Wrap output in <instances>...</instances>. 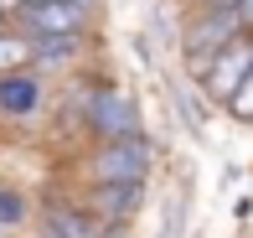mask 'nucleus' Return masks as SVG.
Masks as SVG:
<instances>
[{"label": "nucleus", "instance_id": "obj_1", "mask_svg": "<svg viewBox=\"0 0 253 238\" xmlns=\"http://www.w3.org/2000/svg\"><path fill=\"white\" fill-rule=\"evenodd\" d=\"M233 37H243V21H238V10L227 5H197V16L186 21V37H181V52H186V73L207 78V67H212V57L227 47Z\"/></svg>", "mask_w": 253, "mask_h": 238}, {"label": "nucleus", "instance_id": "obj_2", "mask_svg": "<svg viewBox=\"0 0 253 238\" xmlns=\"http://www.w3.org/2000/svg\"><path fill=\"white\" fill-rule=\"evenodd\" d=\"M83 130L98 135V145H103V140H134V135H145V124H140V104H134L124 88H114V83L88 88Z\"/></svg>", "mask_w": 253, "mask_h": 238}, {"label": "nucleus", "instance_id": "obj_3", "mask_svg": "<svg viewBox=\"0 0 253 238\" xmlns=\"http://www.w3.org/2000/svg\"><path fill=\"white\" fill-rule=\"evenodd\" d=\"M155 166V150L145 135H134V140H103L93 150V161H88V176L93 181H145Z\"/></svg>", "mask_w": 253, "mask_h": 238}, {"label": "nucleus", "instance_id": "obj_4", "mask_svg": "<svg viewBox=\"0 0 253 238\" xmlns=\"http://www.w3.org/2000/svg\"><path fill=\"white\" fill-rule=\"evenodd\" d=\"M88 16L93 10L73 5V0H52V5H21L10 16V31L16 37H83Z\"/></svg>", "mask_w": 253, "mask_h": 238}, {"label": "nucleus", "instance_id": "obj_5", "mask_svg": "<svg viewBox=\"0 0 253 238\" xmlns=\"http://www.w3.org/2000/svg\"><path fill=\"white\" fill-rule=\"evenodd\" d=\"M248 73H253V31L233 37V42L212 57V67H207V78H202V94L212 98V104H227V94H233Z\"/></svg>", "mask_w": 253, "mask_h": 238}, {"label": "nucleus", "instance_id": "obj_6", "mask_svg": "<svg viewBox=\"0 0 253 238\" xmlns=\"http://www.w3.org/2000/svg\"><path fill=\"white\" fill-rule=\"evenodd\" d=\"M42 104H47V73H37L31 62L0 73V119H31Z\"/></svg>", "mask_w": 253, "mask_h": 238}, {"label": "nucleus", "instance_id": "obj_7", "mask_svg": "<svg viewBox=\"0 0 253 238\" xmlns=\"http://www.w3.org/2000/svg\"><path fill=\"white\" fill-rule=\"evenodd\" d=\"M145 181H93V197H88V212L103 223H124L134 207H140Z\"/></svg>", "mask_w": 253, "mask_h": 238}, {"label": "nucleus", "instance_id": "obj_8", "mask_svg": "<svg viewBox=\"0 0 253 238\" xmlns=\"http://www.w3.org/2000/svg\"><path fill=\"white\" fill-rule=\"evenodd\" d=\"M26 47H31V62L42 73H52V67H73L83 57L88 37H26Z\"/></svg>", "mask_w": 253, "mask_h": 238}, {"label": "nucleus", "instance_id": "obj_9", "mask_svg": "<svg viewBox=\"0 0 253 238\" xmlns=\"http://www.w3.org/2000/svg\"><path fill=\"white\" fill-rule=\"evenodd\" d=\"M47 238H98V218L73 202H47Z\"/></svg>", "mask_w": 253, "mask_h": 238}, {"label": "nucleus", "instance_id": "obj_10", "mask_svg": "<svg viewBox=\"0 0 253 238\" xmlns=\"http://www.w3.org/2000/svg\"><path fill=\"white\" fill-rule=\"evenodd\" d=\"M26 218H31V202L21 197L16 187H0V228H5V233H16Z\"/></svg>", "mask_w": 253, "mask_h": 238}, {"label": "nucleus", "instance_id": "obj_11", "mask_svg": "<svg viewBox=\"0 0 253 238\" xmlns=\"http://www.w3.org/2000/svg\"><path fill=\"white\" fill-rule=\"evenodd\" d=\"M26 62H31L26 37H16V31H0V73H10V67H26Z\"/></svg>", "mask_w": 253, "mask_h": 238}, {"label": "nucleus", "instance_id": "obj_12", "mask_svg": "<svg viewBox=\"0 0 253 238\" xmlns=\"http://www.w3.org/2000/svg\"><path fill=\"white\" fill-rule=\"evenodd\" d=\"M222 109H227V114H233L238 124H253V73L233 88V94H227V104H222Z\"/></svg>", "mask_w": 253, "mask_h": 238}, {"label": "nucleus", "instance_id": "obj_13", "mask_svg": "<svg viewBox=\"0 0 253 238\" xmlns=\"http://www.w3.org/2000/svg\"><path fill=\"white\" fill-rule=\"evenodd\" d=\"M233 10H238V21H243V31H253V0H238Z\"/></svg>", "mask_w": 253, "mask_h": 238}, {"label": "nucleus", "instance_id": "obj_14", "mask_svg": "<svg viewBox=\"0 0 253 238\" xmlns=\"http://www.w3.org/2000/svg\"><path fill=\"white\" fill-rule=\"evenodd\" d=\"M16 10H21V0H0V16H5V21L16 16Z\"/></svg>", "mask_w": 253, "mask_h": 238}, {"label": "nucleus", "instance_id": "obj_15", "mask_svg": "<svg viewBox=\"0 0 253 238\" xmlns=\"http://www.w3.org/2000/svg\"><path fill=\"white\" fill-rule=\"evenodd\" d=\"M197 5H227V10H233V5H238V0H197Z\"/></svg>", "mask_w": 253, "mask_h": 238}, {"label": "nucleus", "instance_id": "obj_16", "mask_svg": "<svg viewBox=\"0 0 253 238\" xmlns=\"http://www.w3.org/2000/svg\"><path fill=\"white\" fill-rule=\"evenodd\" d=\"M73 5H83V10H93V5H98V0H73Z\"/></svg>", "mask_w": 253, "mask_h": 238}, {"label": "nucleus", "instance_id": "obj_17", "mask_svg": "<svg viewBox=\"0 0 253 238\" xmlns=\"http://www.w3.org/2000/svg\"><path fill=\"white\" fill-rule=\"evenodd\" d=\"M21 5H52V0H21Z\"/></svg>", "mask_w": 253, "mask_h": 238}, {"label": "nucleus", "instance_id": "obj_18", "mask_svg": "<svg viewBox=\"0 0 253 238\" xmlns=\"http://www.w3.org/2000/svg\"><path fill=\"white\" fill-rule=\"evenodd\" d=\"M0 31H10V21H5V16H0Z\"/></svg>", "mask_w": 253, "mask_h": 238}]
</instances>
